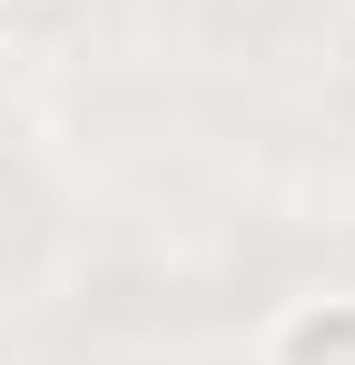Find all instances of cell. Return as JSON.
Wrapping results in <instances>:
<instances>
[{
    "instance_id": "1",
    "label": "cell",
    "mask_w": 355,
    "mask_h": 365,
    "mask_svg": "<svg viewBox=\"0 0 355 365\" xmlns=\"http://www.w3.org/2000/svg\"><path fill=\"white\" fill-rule=\"evenodd\" d=\"M257 365H355V287H326V297H296L277 326H267V346Z\"/></svg>"
}]
</instances>
